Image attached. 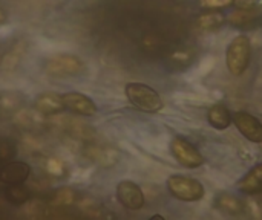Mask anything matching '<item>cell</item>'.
Masks as SVG:
<instances>
[{
  "instance_id": "5",
  "label": "cell",
  "mask_w": 262,
  "mask_h": 220,
  "mask_svg": "<svg viewBox=\"0 0 262 220\" xmlns=\"http://www.w3.org/2000/svg\"><path fill=\"white\" fill-rule=\"evenodd\" d=\"M117 199L127 210H141L144 207L143 190L132 181H121L117 185Z\"/></svg>"
},
{
  "instance_id": "9",
  "label": "cell",
  "mask_w": 262,
  "mask_h": 220,
  "mask_svg": "<svg viewBox=\"0 0 262 220\" xmlns=\"http://www.w3.org/2000/svg\"><path fill=\"white\" fill-rule=\"evenodd\" d=\"M215 208H218L220 211L230 214V216H238L243 213L244 207L243 202L232 193H221L216 199H215Z\"/></svg>"
},
{
  "instance_id": "13",
  "label": "cell",
  "mask_w": 262,
  "mask_h": 220,
  "mask_svg": "<svg viewBox=\"0 0 262 220\" xmlns=\"http://www.w3.org/2000/svg\"><path fill=\"white\" fill-rule=\"evenodd\" d=\"M259 17H261L259 11H255L253 8H246V9H241V8H239V11L230 14V15L227 17V20H229L230 23L236 25V26H244V25H250V23L258 21Z\"/></svg>"
},
{
  "instance_id": "2",
  "label": "cell",
  "mask_w": 262,
  "mask_h": 220,
  "mask_svg": "<svg viewBox=\"0 0 262 220\" xmlns=\"http://www.w3.org/2000/svg\"><path fill=\"white\" fill-rule=\"evenodd\" d=\"M250 55H252V44L249 37L246 35L235 37L227 46V52H226V64L230 74L243 75L244 70L249 67Z\"/></svg>"
},
{
  "instance_id": "8",
  "label": "cell",
  "mask_w": 262,
  "mask_h": 220,
  "mask_svg": "<svg viewBox=\"0 0 262 220\" xmlns=\"http://www.w3.org/2000/svg\"><path fill=\"white\" fill-rule=\"evenodd\" d=\"M238 190L243 194L255 196L262 193V164L255 165L239 182H238Z\"/></svg>"
},
{
  "instance_id": "14",
  "label": "cell",
  "mask_w": 262,
  "mask_h": 220,
  "mask_svg": "<svg viewBox=\"0 0 262 220\" xmlns=\"http://www.w3.org/2000/svg\"><path fill=\"white\" fill-rule=\"evenodd\" d=\"M200 5L204 9H223L233 5V0H200Z\"/></svg>"
},
{
  "instance_id": "7",
  "label": "cell",
  "mask_w": 262,
  "mask_h": 220,
  "mask_svg": "<svg viewBox=\"0 0 262 220\" xmlns=\"http://www.w3.org/2000/svg\"><path fill=\"white\" fill-rule=\"evenodd\" d=\"M61 101L64 109L81 116H92L98 112V107L92 101V98L80 92H66L61 95Z\"/></svg>"
},
{
  "instance_id": "6",
  "label": "cell",
  "mask_w": 262,
  "mask_h": 220,
  "mask_svg": "<svg viewBox=\"0 0 262 220\" xmlns=\"http://www.w3.org/2000/svg\"><path fill=\"white\" fill-rule=\"evenodd\" d=\"M232 123H235L236 129L246 139L256 144L262 142V123L256 116L247 112H236L232 116Z\"/></svg>"
},
{
  "instance_id": "3",
  "label": "cell",
  "mask_w": 262,
  "mask_h": 220,
  "mask_svg": "<svg viewBox=\"0 0 262 220\" xmlns=\"http://www.w3.org/2000/svg\"><path fill=\"white\" fill-rule=\"evenodd\" d=\"M169 193L183 202H196L204 198V187L200 181L189 176H170L167 181Z\"/></svg>"
},
{
  "instance_id": "11",
  "label": "cell",
  "mask_w": 262,
  "mask_h": 220,
  "mask_svg": "<svg viewBox=\"0 0 262 220\" xmlns=\"http://www.w3.org/2000/svg\"><path fill=\"white\" fill-rule=\"evenodd\" d=\"M35 107L41 113H54V112L64 109L63 101H61V95H55V93H45L40 98H37Z\"/></svg>"
},
{
  "instance_id": "15",
  "label": "cell",
  "mask_w": 262,
  "mask_h": 220,
  "mask_svg": "<svg viewBox=\"0 0 262 220\" xmlns=\"http://www.w3.org/2000/svg\"><path fill=\"white\" fill-rule=\"evenodd\" d=\"M233 3L241 9H246V8H255L258 0H233Z\"/></svg>"
},
{
  "instance_id": "4",
  "label": "cell",
  "mask_w": 262,
  "mask_h": 220,
  "mask_svg": "<svg viewBox=\"0 0 262 220\" xmlns=\"http://www.w3.org/2000/svg\"><path fill=\"white\" fill-rule=\"evenodd\" d=\"M170 152L178 164L186 168H198L204 164V158L200 150L184 138H173L170 142Z\"/></svg>"
},
{
  "instance_id": "16",
  "label": "cell",
  "mask_w": 262,
  "mask_h": 220,
  "mask_svg": "<svg viewBox=\"0 0 262 220\" xmlns=\"http://www.w3.org/2000/svg\"><path fill=\"white\" fill-rule=\"evenodd\" d=\"M5 20V14L2 12V9H0V21H3Z\"/></svg>"
},
{
  "instance_id": "12",
  "label": "cell",
  "mask_w": 262,
  "mask_h": 220,
  "mask_svg": "<svg viewBox=\"0 0 262 220\" xmlns=\"http://www.w3.org/2000/svg\"><path fill=\"white\" fill-rule=\"evenodd\" d=\"M49 70L54 74H71L80 67V61L74 57H58L57 60H51L48 64Z\"/></svg>"
},
{
  "instance_id": "1",
  "label": "cell",
  "mask_w": 262,
  "mask_h": 220,
  "mask_svg": "<svg viewBox=\"0 0 262 220\" xmlns=\"http://www.w3.org/2000/svg\"><path fill=\"white\" fill-rule=\"evenodd\" d=\"M124 93L134 107L146 113H157L164 106L160 93L144 83H127Z\"/></svg>"
},
{
  "instance_id": "10",
  "label": "cell",
  "mask_w": 262,
  "mask_h": 220,
  "mask_svg": "<svg viewBox=\"0 0 262 220\" xmlns=\"http://www.w3.org/2000/svg\"><path fill=\"white\" fill-rule=\"evenodd\" d=\"M207 118H209L210 126L215 127L216 130H224L232 124V115L224 104H215L209 110Z\"/></svg>"
}]
</instances>
